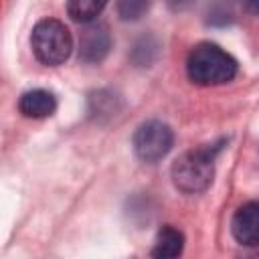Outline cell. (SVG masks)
Instances as JSON below:
<instances>
[{"mask_svg":"<svg viewBox=\"0 0 259 259\" xmlns=\"http://www.w3.org/2000/svg\"><path fill=\"white\" fill-rule=\"evenodd\" d=\"M225 144L227 140L202 144L178 156L170 168L174 186L184 194H198L206 190L214 176V160L225 148Z\"/></svg>","mask_w":259,"mask_h":259,"instance_id":"6da1fadb","label":"cell"},{"mask_svg":"<svg viewBox=\"0 0 259 259\" xmlns=\"http://www.w3.org/2000/svg\"><path fill=\"white\" fill-rule=\"evenodd\" d=\"M237 61L214 42H198L186 59V75L196 85H223L237 75Z\"/></svg>","mask_w":259,"mask_h":259,"instance_id":"7a4b0ae2","label":"cell"},{"mask_svg":"<svg viewBox=\"0 0 259 259\" xmlns=\"http://www.w3.org/2000/svg\"><path fill=\"white\" fill-rule=\"evenodd\" d=\"M30 47L42 65L57 67L69 59L73 51V36L61 20L45 18L34 24L30 32Z\"/></svg>","mask_w":259,"mask_h":259,"instance_id":"3957f363","label":"cell"},{"mask_svg":"<svg viewBox=\"0 0 259 259\" xmlns=\"http://www.w3.org/2000/svg\"><path fill=\"white\" fill-rule=\"evenodd\" d=\"M174 144V132L168 123L152 119L142 123L134 134V152L142 162L154 164L162 160Z\"/></svg>","mask_w":259,"mask_h":259,"instance_id":"277c9868","label":"cell"},{"mask_svg":"<svg viewBox=\"0 0 259 259\" xmlns=\"http://www.w3.org/2000/svg\"><path fill=\"white\" fill-rule=\"evenodd\" d=\"M111 49V36L105 24L93 22L85 26L79 34V61L87 65L101 63Z\"/></svg>","mask_w":259,"mask_h":259,"instance_id":"5b68a950","label":"cell"},{"mask_svg":"<svg viewBox=\"0 0 259 259\" xmlns=\"http://www.w3.org/2000/svg\"><path fill=\"white\" fill-rule=\"evenodd\" d=\"M231 233L235 241L243 247L259 245V200H249L235 210L231 221Z\"/></svg>","mask_w":259,"mask_h":259,"instance_id":"8992f818","label":"cell"},{"mask_svg":"<svg viewBox=\"0 0 259 259\" xmlns=\"http://www.w3.org/2000/svg\"><path fill=\"white\" fill-rule=\"evenodd\" d=\"M18 109L24 117L32 119H42L55 113L57 109V99L51 91L47 89H30L20 95L18 99Z\"/></svg>","mask_w":259,"mask_h":259,"instance_id":"52a82bcc","label":"cell"},{"mask_svg":"<svg viewBox=\"0 0 259 259\" xmlns=\"http://www.w3.org/2000/svg\"><path fill=\"white\" fill-rule=\"evenodd\" d=\"M182 249H184V235L176 227L164 225L158 231L152 255L158 257V259H174V257H178L182 253Z\"/></svg>","mask_w":259,"mask_h":259,"instance_id":"ba28073f","label":"cell"},{"mask_svg":"<svg viewBox=\"0 0 259 259\" xmlns=\"http://www.w3.org/2000/svg\"><path fill=\"white\" fill-rule=\"evenodd\" d=\"M160 55V42L154 34H144L140 36L132 51H130V61L136 65V67H152L156 63Z\"/></svg>","mask_w":259,"mask_h":259,"instance_id":"9c48e42d","label":"cell"},{"mask_svg":"<svg viewBox=\"0 0 259 259\" xmlns=\"http://www.w3.org/2000/svg\"><path fill=\"white\" fill-rule=\"evenodd\" d=\"M107 0H69L67 12L75 22H93L105 8Z\"/></svg>","mask_w":259,"mask_h":259,"instance_id":"30bf717a","label":"cell"},{"mask_svg":"<svg viewBox=\"0 0 259 259\" xmlns=\"http://www.w3.org/2000/svg\"><path fill=\"white\" fill-rule=\"evenodd\" d=\"M235 18L233 0H210L206 4V24L210 26H227Z\"/></svg>","mask_w":259,"mask_h":259,"instance_id":"8fae6325","label":"cell"},{"mask_svg":"<svg viewBox=\"0 0 259 259\" xmlns=\"http://www.w3.org/2000/svg\"><path fill=\"white\" fill-rule=\"evenodd\" d=\"M117 111V97L109 91H95L89 97V113L97 119L111 117Z\"/></svg>","mask_w":259,"mask_h":259,"instance_id":"7c38bea8","label":"cell"},{"mask_svg":"<svg viewBox=\"0 0 259 259\" xmlns=\"http://www.w3.org/2000/svg\"><path fill=\"white\" fill-rule=\"evenodd\" d=\"M150 10V0H117V16L121 20H140Z\"/></svg>","mask_w":259,"mask_h":259,"instance_id":"4fadbf2b","label":"cell"},{"mask_svg":"<svg viewBox=\"0 0 259 259\" xmlns=\"http://www.w3.org/2000/svg\"><path fill=\"white\" fill-rule=\"evenodd\" d=\"M166 4L172 12H186L194 4V0H166Z\"/></svg>","mask_w":259,"mask_h":259,"instance_id":"5bb4252c","label":"cell"},{"mask_svg":"<svg viewBox=\"0 0 259 259\" xmlns=\"http://www.w3.org/2000/svg\"><path fill=\"white\" fill-rule=\"evenodd\" d=\"M239 2H241V6H243L249 14L259 16V0H239Z\"/></svg>","mask_w":259,"mask_h":259,"instance_id":"9a60e30c","label":"cell"}]
</instances>
